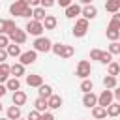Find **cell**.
<instances>
[{
	"instance_id": "cell-1",
	"label": "cell",
	"mask_w": 120,
	"mask_h": 120,
	"mask_svg": "<svg viewBox=\"0 0 120 120\" xmlns=\"http://www.w3.org/2000/svg\"><path fill=\"white\" fill-rule=\"evenodd\" d=\"M9 13L13 17H32V8L22 4L21 0H17V2H13L9 6Z\"/></svg>"
},
{
	"instance_id": "cell-2",
	"label": "cell",
	"mask_w": 120,
	"mask_h": 120,
	"mask_svg": "<svg viewBox=\"0 0 120 120\" xmlns=\"http://www.w3.org/2000/svg\"><path fill=\"white\" fill-rule=\"evenodd\" d=\"M51 49H52V41H51L49 38L39 36V38L34 39V51H36V52H49Z\"/></svg>"
},
{
	"instance_id": "cell-3",
	"label": "cell",
	"mask_w": 120,
	"mask_h": 120,
	"mask_svg": "<svg viewBox=\"0 0 120 120\" xmlns=\"http://www.w3.org/2000/svg\"><path fill=\"white\" fill-rule=\"evenodd\" d=\"M43 22H39V21H34V19H30L28 22H26V26H24V32L26 34H30V36H36V38H39L41 34H43Z\"/></svg>"
},
{
	"instance_id": "cell-4",
	"label": "cell",
	"mask_w": 120,
	"mask_h": 120,
	"mask_svg": "<svg viewBox=\"0 0 120 120\" xmlns=\"http://www.w3.org/2000/svg\"><path fill=\"white\" fill-rule=\"evenodd\" d=\"M71 32H73V36H75V38H84V36H86V32H88V21H86V19H82V17H79V19L75 21V24H73Z\"/></svg>"
},
{
	"instance_id": "cell-5",
	"label": "cell",
	"mask_w": 120,
	"mask_h": 120,
	"mask_svg": "<svg viewBox=\"0 0 120 120\" xmlns=\"http://www.w3.org/2000/svg\"><path fill=\"white\" fill-rule=\"evenodd\" d=\"M90 73H92V66H90V62H88V60H81V62L77 64L75 75H77V77H81V79H88V77H90Z\"/></svg>"
},
{
	"instance_id": "cell-6",
	"label": "cell",
	"mask_w": 120,
	"mask_h": 120,
	"mask_svg": "<svg viewBox=\"0 0 120 120\" xmlns=\"http://www.w3.org/2000/svg\"><path fill=\"white\" fill-rule=\"evenodd\" d=\"M26 38H28V34H26L24 30H21L19 26L15 28V32H11V34H9V41H11V43H17V45L26 43Z\"/></svg>"
},
{
	"instance_id": "cell-7",
	"label": "cell",
	"mask_w": 120,
	"mask_h": 120,
	"mask_svg": "<svg viewBox=\"0 0 120 120\" xmlns=\"http://www.w3.org/2000/svg\"><path fill=\"white\" fill-rule=\"evenodd\" d=\"M38 60V52L32 49V51H24V52H21V56H19V62L22 64V66H30V64H34Z\"/></svg>"
},
{
	"instance_id": "cell-8",
	"label": "cell",
	"mask_w": 120,
	"mask_h": 120,
	"mask_svg": "<svg viewBox=\"0 0 120 120\" xmlns=\"http://www.w3.org/2000/svg\"><path fill=\"white\" fill-rule=\"evenodd\" d=\"M112 99H114V98H112V90H103V92L98 96V105L107 109V107L112 103Z\"/></svg>"
},
{
	"instance_id": "cell-9",
	"label": "cell",
	"mask_w": 120,
	"mask_h": 120,
	"mask_svg": "<svg viewBox=\"0 0 120 120\" xmlns=\"http://www.w3.org/2000/svg\"><path fill=\"white\" fill-rule=\"evenodd\" d=\"M81 15H82V19H86V21H92V19H96L98 17V8L96 6H84L82 9H81Z\"/></svg>"
},
{
	"instance_id": "cell-10",
	"label": "cell",
	"mask_w": 120,
	"mask_h": 120,
	"mask_svg": "<svg viewBox=\"0 0 120 120\" xmlns=\"http://www.w3.org/2000/svg\"><path fill=\"white\" fill-rule=\"evenodd\" d=\"M26 84L32 86V88H39L43 84V77L36 75V73H30V75H26Z\"/></svg>"
},
{
	"instance_id": "cell-11",
	"label": "cell",
	"mask_w": 120,
	"mask_h": 120,
	"mask_svg": "<svg viewBox=\"0 0 120 120\" xmlns=\"http://www.w3.org/2000/svg\"><path fill=\"white\" fill-rule=\"evenodd\" d=\"M82 105L88 107V109L96 107V105H98V96H96L94 92H86V94L82 96Z\"/></svg>"
},
{
	"instance_id": "cell-12",
	"label": "cell",
	"mask_w": 120,
	"mask_h": 120,
	"mask_svg": "<svg viewBox=\"0 0 120 120\" xmlns=\"http://www.w3.org/2000/svg\"><path fill=\"white\" fill-rule=\"evenodd\" d=\"M81 9H82V8H81L79 4H71V6L66 8V17H68V19H75V17L81 15Z\"/></svg>"
},
{
	"instance_id": "cell-13",
	"label": "cell",
	"mask_w": 120,
	"mask_h": 120,
	"mask_svg": "<svg viewBox=\"0 0 120 120\" xmlns=\"http://www.w3.org/2000/svg\"><path fill=\"white\" fill-rule=\"evenodd\" d=\"M52 96V86L51 84H41L39 88H38V98H43V99H49Z\"/></svg>"
},
{
	"instance_id": "cell-14",
	"label": "cell",
	"mask_w": 120,
	"mask_h": 120,
	"mask_svg": "<svg viewBox=\"0 0 120 120\" xmlns=\"http://www.w3.org/2000/svg\"><path fill=\"white\" fill-rule=\"evenodd\" d=\"M11 101H13V105L21 107V105H24V103H26V94H24L22 90H17V92H13V98H11Z\"/></svg>"
},
{
	"instance_id": "cell-15",
	"label": "cell",
	"mask_w": 120,
	"mask_h": 120,
	"mask_svg": "<svg viewBox=\"0 0 120 120\" xmlns=\"http://www.w3.org/2000/svg\"><path fill=\"white\" fill-rule=\"evenodd\" d=\"M6 118H9V120H19V118H21V107H17V105L8 107V111H6Z\"/></svg>"
},
{
	"instance_id": "cell-16",
	"label": "cell",
	"mask_w": 120,
	"mask_h": 120,
	"mask_svg": "<svg viewBox=\"0 0 120 120\" xmlns=\"http://www.w3.org/2000/svg\"><path fill=\"white\" fill-rule=\"evenodd\" d=\"M6 52H8V56H13V58H19L21 56V45H17V43H9L8 47H6Z\"/></svg>"
},
{
	"instance_id": "cell-17",
	"label": "cell",
	"mask_w": 120,
	"mask_h": 120,
	"mask_svg": "<svg viewBox=\"0 0 120 120\" xmlns=\"http://www.w3.org/2000/svg\"><path fill=\"white\" fill-rule=\"evenodd\" d=\"M9 73H11V77H17V79H19V77L24 75V66H22L21 62H15V64L9 68Z\"/></svg>"
},
{
	"instance_id": "cell-18",
	"label": "cell",
	"mask_w": 120,
	"mask_h": 120,
	"mask_svg": "<svg viewBox=\"0 0 120 120\" xmlns=\"http://www.w3.org/2000/svg\"><path fill=\"white\" fill-rule=\"evenodd\" d=\"M56 24H58V21H56L54 15H47V17L43 19V28H45V30H54Z\"/></svg>"
},
{
	"instance_id": "cell-19",
	"label": "cell",
	"mask_w": 120,
	"mask_h": 120,
	"mask_svg": "<svg viewBox=\"0 0 120 120\" xmlns=\"http://www.w3.org/2000/svg\"><path fill=\"white\" fill-rule=\"evenodd\" d=\"M4 84H6V88H8V90H13V92L21 90V81H19L17 77H9V79H8Z\"/></svg>"
},
{
	"instance_id": "cell-20",
	"label": "cell",
	"mask_w": 120,
	"mask_h": 120,
	"mask_svg": "<svg viewBox=\"0 0 120 120\" xmlns=\"http://www.w3.org/2000/svg\"><path fill=\"white\" fill-rule=\"evenodd\" d=\"M92 116H94L96 120H105V116H107V109L96 105V107H92Z\"/></svg>"
},
{
	"instance_id": "cell-21",
	"label": "cell",
	"mask_w": 120,
	"mask_h": 120,
	"mask_svg": "<svg viewBox=\"0 0 120 120\" xmlns=\"http://www.w3.org/2000/svg\"><path fill=\"white\" fill-rule=\"evenodd\" d=\"M105 9L109 13H118L120 11V0H105Z\"/></svg>"
},
{
	"instance_id": "cell-22",
	"label": "cell",
	"mask_w": 120,
	"mask_h": 120,
	"mask_svg": "<svg viewBox=\"0 0 120 120\" xmlns=\"http://www.w3.org/2000/svg\"><path fill=\"white\" fill-rule=\"evenodd\" d=\"M47 17V13H45V9L41 8V6H38V8H34L32 9V19L34 21H39V22H43V19Z\"/></svg>"
},
{
	"instance_id": "cell-23",
	"label": "cell",
	"mask_w": 120,
	"mask_h": 120,
	"mask_svg": "<svg viewBox=\"0 0 120 120\" xmlns=\"http://www.w3.org/2000/svg\"><path fill=\"white\" fill-rule=\"evenodd\" d=\"M47 105H49V109H60V107H62V98L56 96V94H52V96L47 99Z\"/></svg>"
},
{
	"instance_id": "cell-24",
	"label": "cell",
	"mask_w": 120,
	"mask_h": 120,
	"mask_svg": "<svg viewBox=\"0 0 120 120\" xmlns=\"http://www.w3.org/2000/svg\"><path fill=\"white\" fill-rule=\"evenodd\" d=\"M9 68H11V66H8L6 62H4V64H0V82H2V84H4V82L9 79V77H11Z\"/></svg>"
},
{
	"instance_id": "cell-25",
	"label": "cell",
	"mask_w": 120,
	"mask_h": 120,
	"mask_svg": "<svg viewBox=\"0 0 120 120\" xmlns=\"http://www.w3.org/2000/svg\"><path fill=\"white\" fill-rule=\"evenodd\" d=\"M103 88H105V90H114V88H116V77L105 75V79H103Z\"/></svg>"
},
{
	"instance_id": "cell-26",
	"label": "cell",
	"mask_w": 120,
	"mask_h": 120,
	"mask_svg": "<svg viewBox=\"0 0 120 120\" xmlns=\"http://www.w3.org/2000/svg\"><path fill=\"white\" fill-rule=\"evenodd\" d=\"M34 109H36L38 112H45V111L49 109V105H47V99H43V98H38V99L34 101Z\"/></svg>"
},
{
	"instance_id": "cell-27",
	"label": "cell",
	"mask_w": 120,
	"mask_h": 120,
	"mask_svg": "<svg viewBox=\"0 0 120 120\" xmlns=\"http://www.w3.org/2000/svg\"><path fill=\"white\" fill-rule=\"evenodd\" d=\"M107 116H112V118H114V116H120V103H118V101H116V103L112 101V103L107 107Z\"/></svg>"
},
{
	"instance_id": "cell-28",
	"label": "cell",
	"mask_w": 120,
	"mask_h": 120,
	"mask_svg": "<svg viewBox=\"0 0 120 120\" xmlns=\"http://www.w3.org/2000/svg\"><path fill=\"white\" fill-rule=\"evenodd\" d=\"M118 36H120V30H114V28H109V26H107L105 38H107L109 41H118Z\"/></svg>"
},
{
	"instance_id": "cell-29",
	"label": "cell",
	"mask_w": 120,
	"mask_h": 120,
	"mask_svg": "<svg viewBox=\"0 0 120 120\" xmlns=\"http://www.w3.org/2000/svg\"><path fill=\"white\" fill-rule=\"evenodd\" d=\"M79 88H81V90H82L84 94H86V92H92V90H94V82H92L90 79H82V81H81V86H79Z\"/></svg>"
},
{
	"instance_id": "cell-30",
	"label": "cell",
	"mask_w": 120,
	"mask_h": 120,
	"mask_svg": "<svg viewBox=\"0 0 120 120\" xmlns=\"http://www.w3.org/2000/svg\"><path fill=\"white\" fill-rule=\"evenodd\" d=\"M109 28L120 30V11H118V13H112V17H111V22H109Z\"/></svg>"
},
{
	"instance_id": "cell-31",
	"label": "cell",
	"mask_w": 120,
	"mask_h": 120,
	"mask_svg": "<svg viewBox=\"0 0 120 120\" xmlns=\"http://www.w3.org/2000/svg\"><path fill=\"white\" fill-rule=\"evenodd\" d=\"M75 54V49L71 47V45H64V49H62V52H60V58H71Z\"/></svg>"
},
{
	"instance_id": "cell-32",
	"label": "cell",
	"mask_w": 120,
	"mask_h": 120,
	"mask_svg": "<svg viewBox=\"0 0 120 120\" xmlns=\"http://www.w3.org/2000/svg\"><path fill=\"white\" fill-rule=\"evenodd\" d=\"M107 71H109V75L116 77V75L120 73V66H118V62H111V64L107 66Z\"/></svg>"
},
{
	"instance_id": "cell-33",
	"label": "cell",
	"mask_w": 120,
	"mask_h": 120,
	"mask_svg": "<svg viewBox=\"0 0 120 120\" xmlns=\"http://www.w3.org/2000/svg\"><path fill=\"white\" fill-rule=\"evenodd\" d=\"M15 28H17L15 21H11V19H6V36H9L11 32H15Z\"/></svg>"
},
{
	"instance_id": "cell-34",
	"label": "cell",
	"mask_w": 120,
	"mask_h": 120,
	"mask_svg": "<svg viewBox=\"0 0 120 120\" xmlns=\"http://www.w3.org/2000/svg\"><path fill=\"white\" fill-rule=\"evenodd\" d=\"M109 52L120 56V41H111V45H109Z\"/></svg>"
},
{
	"instance_id": "cell-35",
	"label": "cell",
	"mask_w": 120,
	"mask_h": 120,
	"mask_svg": "<svg viewBox=\"0 0 120 120\" xmlns=\"http://www.w3.org/2000/svg\"><path fill=\"white\" fill-rule=\"evenodd\" d=\"M99 62H101V64H107V66H109V64L112 62V54H111L109 51H103V54H101V60H99Z\"/></svg>"
},
{
	"instance_id": "cell-36",
	"label": "cell",
	"mask_w": 120,
	"mask_h": 120,
	"mask_svg": "<svg viewBox=\"0 0 120 120\" xmlns=\"http://www.w3.org/2000/svg\"><path fill=\"white\" fill-rule=\"evenodd\" d=\"M101 54H103V51H99V49H92L90 51V60H101Z\"/></svg>"
},
{
	"instance_id": "cell-37",
	"label": "cell",
	"mask_w": 120,
	"mask_h": 120,
	"mask_svg": "<svg viewBox=\"0 0 120 120\" xmlns=\"http://www.w3.org/2000/svg\"><path fill=\"white\" fill-rule=\"evenodd\" d=\"M9 43H11V41H9V36H6V34H0V49H6Z\"/></svg>"
},
{
	"instance_id": "cell-38",
	"label": "cell",
	"mask_w": 120,
	"mask_h": 120,
	"mask_svg": "<svg viewBox=\"0 0 120 120\" xmlns=\"http://www.w3.org/2000/svg\"><path fill=\"white\" fill-rule=\"evenodd\" d=\"M62 49H64V43H52V52L56 54V56H60V52H62Z\"/></svg>"
},
{
	"instance_id": "cell-39",
	"label": "cell",
	"mask_w": 120,
	"mask_h": 120,
	"mask_svg": "<svg viewBox=\"0 0 120 120\" xmlns=\"http://www.w3.org/2000/svg\"><path fill=\"white\" fill-rule=\"evenodd\" d=\"M39 114H41V112H38V111L34 109V111H30V112H28L26 120H39Z\"/></svg>"
},
{
	"instance_id": "cell-40",
	"label": "cell",
	"mask_w": 120,
	"mask_h": 120,
	"mask_svg": "<svg viewBox=\"0 0 120 120\" xmlns=\"http://www.w3.org/2000/svg\"><path fill=\"white\" fill-rule=\"evenodd\" d=\"M39 120H54V114H52V112H49V111H45V112H41V114H39Z\"/></svg>"
},
{
	"instance_id": "cell-41",
	"label": "cell",
	"mask_w": 120,
	"mask_h": 120,
	"mask_svg": "<svg viewBox=\"0 0 120 120\" xmlns=\"http://www.w3.org/2000/svg\"><path fill=\"white\" fill-rule=\"evenodd\" d=\"M39 6L45 9V8H52L54 6V0H39Z\"/></svg>"
},
{
	"instance_id": "cell-42",
	"label": "cell",
	"mask_w": 120,
	"mask_h": 120,
	"mask_svg": "<svg viewBox=\"0 0 120 120\" xmlns=\"http://www.w3.org/2000/svg\"><path fill=\"white\" fill-rule=\"evenodd\" d=\"M21 2H22V4H26V6H30L32 9L39 6V0H21Z\"/></svg>"
},
{
	"instance_id": "cell-43",
	"label": "cell",
	"mask_w": 120,
	"mask_h": 120,
	"mask_svg": "<svg viewBox=\"0 0 120 120\" xmlns=\"http://www.w3.org/2000/svg\"><path fill=\"white\" fill-rule=\"evenodd\" d=\"M56 4H58L60 8H68V6L73 4V0H56Z\"/></svg>"
},
{
	"instance_id": "cell-44",
	"label": "cell",
	"mask_w": 120,
	"mask_h": 120,
	"mask_svg": "<svg viewBox=\"0 0 120 120\" xmlns=\"http://www.w3.org/2000/svg\"><path fill=\"white\" fill-rule=\"evenodd\" d=\"M8 60V52H6V49H0V64H4Z\"/></svg>"
},
{
	"instance_id": "cell-45",
	"label": "cell",
	"mask_w": 120,
	"mask_h": 120,
	"mask_svg": "<svg viewBox=\"0 0 120 120\" xmlns=\"http://www.w3.org/2000/svg\"><path fill=\"white\" fill-rule=\"evenodd\" d=\"M112 98H114V99H116V101L120 103V88H118V86H116V88L112 90Z\"/></svg>"
},
{
	"instance_id": "cell-46",
	"label": "cell",
	"mask_w": 120,
	"mask_h": 120,
	"mask_svg": "<svg viewBox=\"0 0 120 120\" xmlns=\"http://www.w3.org/2000/svg\"><path fill=\"white\" fill-rule=\"evenodd\" d=\"M0 34H6V19H0Z\"/></svg>"
},
{
	"instance_id": "cell-47",
	"label": "cell",
	"mask_w": 120,
	"mask_h": 120,
	"mask_svg": "<svg viewBox=\"0 0 120 120\" xmlns=\"http://www.w3.org/2000/svg\"><path fill=\"white\" fill-rule=\"evenodd\" d=\"M6 92H8L6 84H2V82H0V98H4V96H6Z\"/></svg>"
},
{
	"instance_id": "cell-48",
	"label": "cell",
	"mask_w": 120,
	"mask_h": 120,
	"mask_svg": "<svg viewBox=\"0 0 120 120\" xmlns=\"http://www.w3.org/2000/svg\"><path fill=\"white\" fill-rule=\"evenodd\" d=\"M79 2H81L82 6H90V4H92V0H79Z\"/></svg>"
},
{
	"instance_id": "cell-49",
	"label": "cell",
	"mask_w": 120,
	"mask_h": 120,
	"mask_svg": "<svg viewBox=\"0 0 120 120\" xmlns=\"http://www.w3.org/2000/svg\"><path fill=\"white\" fill-rule=\"evenodd\" d=\"M2 111H4V105H2V103H0V112H2Z\"/></svg>"
},
{
	"instance_id": "cell-50",
	"label": "cell",
	"mask_w": 120,
	"mask_h": 120,
	"mask_svg": "<svg viewBox=\"0 0 120 120\" xmlns=\"http://www.w3.org/2000/svg\"><path fill=\"white\" fill-rule=\"evenodd\" d=\"M0 120H9V118H0Z\"/></svg>"
},
{
	"instance_id": "cell-51",
	"label": "cell",
	"mask_w": 120,
	"mask_h": 120,
	"mask_svg": "<svg viewBox=\"0 0 120 120\" xmlns=\"http://www.w3.org/2000/svg\"><path fill=\"white\" fill-rule=\"evenodd\" d=\"M118 66H120V60H118Z\"/></svg>"
},
{
	"instance_id": "cell-52",
	"label": "cell",
	"mask_w": 120,
	"mask_h": 120,
	"mask_svg": "<svg viewBox=\"0 0 120 120\" xmlns=\"http://www.w3.org/2000/svg\"><path fill=\"white\" fill-rule=\"evenodd\" d=\"M19 120H24V118H19Z\"/></svg>"
},
{
	"instance_id": "cell-53",
	"label": "cell",
	"mask_w": 120,
	"mask_h": 120,
	"mask_svg": "<svg viewBox=\"0 0 120 120\" xmlns=\"http://www.w3.org/2000/svg\"><path fill=\"white\" fill-rule=\"evenodd\" d=\"M118 41H120V36H118Z\"/></svg>"
},
{
	"instance_id": "cell-54",
	"label": "cell",
	"mask_w": 120,
	"mask_h": 120,
	"mask_svg": "<svg viewBox=\"0 0 120 120\" xmlns=\"http://www.w3.org/2000/svg\"><path fill=\"white\" fill-rule=\"evenodd\" d=\"M54 2H56V0H54Z\"/></svg>"
},
{
	"instance_id": "cell-55",
	"label": "cell",
	"mask_w": 120,
	"mask_h": 120,
	"mask_svg": "<svg viewBox=\"0 0 120 120\" xmlns=\"http://www.w3.org/2000/svg\"><path fill=\"white\" fill-rule=\"evenodd\" d=\"M82 120H84V118H82Z\"/></svg>"
}]
</instances>
